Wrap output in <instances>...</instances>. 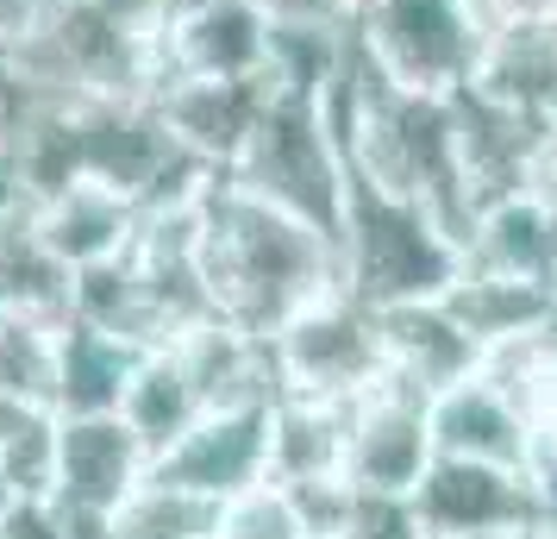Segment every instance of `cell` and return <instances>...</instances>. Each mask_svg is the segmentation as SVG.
<instances>
[{
    "label": "cell",
    "instance_id": "9c48e42d",
    "mask_svg": "<svg viewBox=\"0 0 557 539\" xmlns=\"http://www.w3.org/2000/svg\"><path fill=\"white\" fill-rule=\"evenodd\" d=\"M413 514L432 539L438 534H532V477L502 464L470 458H432L426 477L413 483Z\"/></svg>",
    "mask_w": 557,
    "mask_h": 539
},
{
    "label": "cell",
    "instance_id": "8d00e7d4",
    "mask_svg": "<svg viewBox=\"0 0 557 539\" xmlns=\"http://www.w3.org/2000/svg\"><path fill=\"white\" fill-rule=\"evenodd\" d=\"M545 352H552V377H557V320H552V333H545Z\"/></svg>",
    "mask_w": 557,
    "mask_h": 539
},
{
    "label": "cell",
    "instance_id": "8992f818",
    "mask_svg": "<svg viewBox=\"0 0 557 539\" xmlns=\"http://www.w3.org/2000/svg\"><path fill=\"white\" fill-rule=\"evenodd\" d=\"M157 483H176L201 502H226L238 489H251L270 477V402H220L201 408L195 427L170 439L151 458Z\"/></svg>",
    "mask_w": 557,
    "mask_h": 539
},
{
    "label": "cell",
    "instance_id": "6da1fadb",
    "mask_svg": "<svg viewBox=\"0 0 557 539\" xmlns=\"http://www.w3.org/2000/svg\"><path fill=\"white\" fill-rule=\"evenodd\" d=\"M201 270L213 314L270 339L313 295L338 289V245L301 226L295 213L263 207L226 176H213L201 195Z\"/></svg>",
    "mask_w": 557,
    "mask_h": 539
},
{
    "label": "cell",
    "instance_id": "e575fe53",
    "mask_svg": "<svg viewBox=\"0 0 557 539\" xmlns=\"http://www.w3.org/2000/svg\"><path fill=\"white\" fill-rule=\"evenodd\" d=\"M13 502H20V495H13V483H7V464H0V514L13 509Z\"/></svg>",
    "mask_w": 557,
    "mask_h": 539
},
{
    "label": "cell",
    "instance_id": "5bb4252c",
    "mask_svg": "<svg viewBox=\"0 0 557 539\" xmlns=\"http://www.w3.org/2000/svg\"><path fill=\"white\" fill-rule=\"evenodd\" d=\"M376 327H382V377L413 389V395H438V389L463 383L482 364V345L451 320L445 295L438 302L376 308Z\"/></svg>",
    "mask_w": 557,
    "mask_h": 539
},
{
    "label": "cell",
    "instance_id": "f35d334b",
    "mask_svg": "<svg viewBox=\"0 0 557 539\" xmlns=\"http://www.w3.org/2000/svg\"><path fill=\"white\" fill-rule=\"evenodd\" d=\"M0 320H7V314H0Z\"/></svg>",
    "mask_w": 557,
    "mask_h": 539
},
{
    "label": "cell",
    "instance_id": "d6a6232c",
    "mask_svg": "<svg viewBox=\"0 0 557 539\" xmlns=\"http://www.w3.org/2000/svg\"><path fill=\"white\" fill-rule=\"evenodd\" d=\"M207 0H157V13H163V26H176V20H188V13H201Z\"/></svg>",
    "mask_w": 557,
    "mask_h": 539
},
{
    "label": "cell",
    "instance_id": "7a4b0ae2",
    "mask_svg": "<svg viewBox=\"0 0 557 539\" xmlns=\"http://www.w3.org/2000/svg\"><path fill=\"white\" fill-rule=\"evenodd\" d=\"M457 270L463 245L426 207L351 176L338 226V289H351L370 308H401V302H438L457 283Z\"/></svg>",
    "mask_w": 557,
    "mask_h": 539
},
{
    "label": "cell",
    "instance_id": "836d02e7",
    "mask_svg": "<svg viewBox=\"0 0 557 539\" xmlns=\"http://www.w3.org/2000/svg\"><path fill=\"white\" fill-rule=\"evenodd\" d=\"M32 408H20V402H13V395H0V439L13 433V427H20V420H26Z\"/></svg>",
    "mask_w": 557,
    "mask_h": 539
},
{
    "label": "cell",
    "instance_id": "7c38bea8",
    "mask_svg": "<svg viewBox=\"0 0 557 539\" xmlns=\"http://www.w3.org/2000/svg\"><path fill=\"white\" fill-rule=\"evenodd\" d=\"M451 120H457V157H463V182H470V195L482 201H495V195H513V188H527L532 163L545 151V138L557 126L545 120H532L520 107L495 101V95H482V88H451Z\"/></svg>",
    "mask_w": 557,
    "mask_h": 539
},
{
    "label": "cell",
    "instance_id": "f1b7e54d",
    "mask_svg": "<svg viewBox=\"0 0 557 539\" xmlns=\"http://www.w3.org/2000/svg\"><path fill=\"white\" fill-rule=\"evenodd\" d=\"M263 20H320V26H351V0H251Z\"/></svg>",
    "mask_w": 557,
    "mask_h": 539
},
{
    "label": "cell",
    "instance_id": "52a82bcc",
    "mask_svg": "<svg viewBox=\"0 0 557 539\" xmlns=\"http://www.w3.org/2000/svg\"><path fill=\"white\" fill-rule=\"evenodd\" d=\"M432 427H426V395L388 383L382 377L370 395L351 402L345 420V483L357 495H413V483L426 477Z\"/></svg>",
    "mask_w": 557,
    "mask_h": 539
},
{
    "label": "cell",
    "instance_id": "ba28073f",
    "mask_svg": "<svg viewBox=\"0 0 557 539\" xmlns=\"http://www.w3.org/2000/svg\"><path fill=\"white\" fill-rule=\"evenodd\" d=\"M151 452L120 414H57V483L51 502L76 520L107 527L113 509L145 483Z\"/></svg>",
    "mask_w": 557,
    "mask_h": 539
},
{
    "label": "cell",
    "instance_id": "277c9868",
    "mask_svg": "<svg viewBox=\"0 0 557 539\" xmlns=\"http://www.w3.org/2000/svg\"><path fill=\"white\" fill-rule=\"evenodd\" d=\"M488 20L476 0H363L351 20L357 51L376 63L382 82L407 95H451L476 76Z\"/></svg>",
    "mask_w": 557,
    "mask_h": 539
},
{
    "label": "cell",
    "instance_id": "d4e9b609",
    "mask_svg": "<svg viewBox=\"0 0 557 539\" xmlns=\"http://www.w3.org/2000/svg\"><path fill=\"white\" fill-rule=\"evenodd\" d=\"M213 539H313V534L301 527L295 495L276 477H263V483L238 489L213 509Z\"/></svg>",
    "mask_w": 557,
    "mask_h": 539
},
{
    "label": "cell",
    "instance_id": "30bf717a",
    "mask_svg": "<svg viewBox=\"0 0 557 539\" xmlns=\"http://www.w3.org/2000/svg\"><path fill=\"white\" fill-rule=\"evenodd\" d=\"M426 427H432V452H438V458L532 470V452H539L532 414L520 408L495 377H482V364L463 377V383L426 395Z\"/></svg>",
    "mask_w": 557,
    "mask_h": 539
},
{
    "label": "cell",
    "instance_id": "d6986e66",
    "mask_svg": "<svg viewBox=\"0 0 557 539\" xmlns=\"http://www.w3.org/2000/svg\"><path fill=\"white\" fill-rule=\"evenodd\" d=\"M345 420L351 402L276 395L270 402V477L276 483H345Z\"/></svg>",
    "mask_w": 557,
    "mask_h": 539
},
{
    "label": "cell",
    "instance_id": "5b68a950",
    "mask_svg": "<svg viewBox=\"0 0 557 539\" xmlns=\"http://www.w3.org/2000/svg\"><path fill=\"white\" fill-rule=\"evenodd\" d=\"M282 395H320V402H357L382 383V327L376 308L351 289L313 295L301 314H288L270 333Z\"/></svg>",
    "mask_w": 557,
    "mask_h": 539
},
{
    "label": "cell",
    "instance_id": "e0dca14e",
    "mask_svg": "<svg viewBox=\"0 0 557 539\" xmlns=\"http://www.w3.org/2000/svg\"><path fill=\"white\" fill-rule=\"evenodd\" d=\"M470 88L520 107L532 120L557 126V20H527V26H495L482 45V63Z\"/></svg>",
    "mask_w": 557,
    "mask_h": 539
},
{
    "label": "cell",
    "instance_id": "d590c367",
    "mask_svg": "<svg viewBox=\"0 0 557 539\" xmlns=\"http://www.w3.org/2000/svg\"><path fill=\"white\" fill-rule=\"evenodd\" d=\"M438 539H532V534H438Z\"/></svg>",
    "mask_w": 557,
    "mask_h": 539
},
{
    "label": "cell",
    "instance_id": "4dcf8cb0",
    "mask_svg": "<svg viewBox=\"0 0 557 539\" xmlns=\"http://www.w3.org/2000/svg\"><path fill=\"white\" fill-rule=\"evenodd\" d=\"M13 126H20V107L0 101V176H7V157H13Z\"/></svg>",
    "mask_w": 557,
    "mask_h": 539
},
{
    "label": "cell",
    "instance_id": "cb8c5ba5",
    "mask_svg": "<svg viewBox=\"0 0 557 539\" xmlns=\"http://www.w3.org/2000/svg\"><path fill=\"white\" fill-rule=\"evenodd\" d=\"M213 509H220V502H201V495H188V489H176V483L145 477V483L113 509L107 539H207L213 534Z\"/></svg>",
    "mask_w": 557,
    "mask_h": 539
},
{
    "label": "cell",
    "instance_id": "4316f807",
    "mask_svg": "<svg viewBox=\"0 0 557 539\" xmlns=\"http://www.w3.org/2000/svg\"><path fill=\"white\" fill-rule=\"evenodd\" d=\"M332 539H432L407 495H351V514Z\"/></svg>",
    "mask_w": 557,
    "mask_h": 539
},
{
    "label": "cell",
    "instance_id": "603a6c76",
    "mask_svg": "<svg viewBox=\"0 0 557 539\" xmlns=\"http://www.w3.org/2000/svg\"><path fill=\"white\" fill-rule=\"evenodd\" d=\"M57 333L63 320H45V314L0 320V395H13L32 414H57Z\"/></svg>",
    "mask_w": 557,
    "mask_h": 539
},
{
    "label": "cell",
    "instance_id": "8fae6325",
    "mask_svg": "<svg viewBox=\"0 0 557 539\" xmlns=\"http://www.w3.org/2000/svg\"><path fill=\"white\" fill-rule=\"evenodd\" d=\"M157 113H163V126L176 132V145L195 163H207L213 176H226L238 151H245V138H251L257 113L270 107V76H176L163 82L151 95Z\"/></svg>",
    "mask_w": 557,
    "mask_h": 539
},
{
    "label": "cell",
    "instance_id": "484cf974",
    "mask_svg": "<svg viewBox=\"0 0 557 539\" xmlns=\"http://www.w3.org/2000/svg\"><path fill=\"white\" fill-rule=\"evenodd\" d=\"M0 464L20 502H51L57 483V414H26L13 433L0 439Z\"/></svg>",
    "mask_w": 557,
    "mask_h": 539
},
{
    "label": "cell",
    "instance_id": "74e56055",
    "mask_svg": "<svg viewBox=\"0 0 557 539\" xmlns=\"http://www.w3.org/2000/svg\"><path fill=\"white\" fill-rule=\"evenodd\" d=\"M357 7H363V0H351V20H357Z\"/></svg>",
    "mask_w": 557,
    "mask_h": 539
},
{
    "label": "cell",
    "instance_id": "ac0fdd59",
    "mask_svg": "<svg viewBox=\"0 0 557 539\" xmlns=\"http://www.w3.org/2000/svg\"><path fill=\"white\" fill-rule=\"evenodd\" d=\"M445 308L482 352L495 345H520V339L545 333L557 320V289L520 283V277H495V270H457V283L445 289Z\"/></svg>",
    "mask_w": 557,
    "mask_h": 539
},
{
    "label": "cell",
    "instance_id": "3957f363",
    "mask_svg": "<svg viewBox=\"0 0 557 539\" xmlns=\"http://www.w3.org/2000/svg\"><path fill=\"white\" fill-rule=\"evenodd\" d=\"M226 182L245 188L251 201L295 213L301 226L326 232L332 245H338L351 170H345V151H338V138H332L320 101H307V95H276V88H270V107L257 113V126H251V138H245L238 163L226 170Z\"/></svg>",
    "mask_w": 557,
    "mask_h": 539
},
{
    "label": "cell",
    "instance_id": "1f68e13d",
    "mask_svg": "<svg viewBox=\"0 0 557 539\" xmlns=\"http://www.w3.org/2000/svg\"><path fill=\"white\" fill-rule=\"evenodd\" d=\"M20 88H13V38L0 32V101H13Z\"/></svg>",
    "mask_w": 557,
    "mask_h": 539
},
{
    "label": "cell",
    "instance_id": "7402d4cb",
    "mask_svg": "<svg viewBox=\"0 0 557 539\" xmlns=\"http://www.w3.org/2000/svg\"><path fill=\"white\" fill-rule=\"evenodd\" d=\"M201 408L207 402H201V389H195V377H188V364H182L176 345H151V352L138 358V370H132L126 395H120V420L145 439L151 458L170 439L188 433Z\"/></svg>",
    "mask_w": 557,
    "mask_h": 539
},
{
    "label": "cell",
    "instance_id": "ffe728a7",
    "mask_svg": "<svg viewBox=\"0 0 557 539\" xmlns=\"http://www.w3.org/2000/svg\"><path fill=\"white\" fill-rule=\"evenodd\" d=\"M0 314L70 320V270L38 238V213L20 188L0 201Z\"/></svg>",
    "mask_w": 557,
    "mask_h": 539
},
{
    "label": "cell",
    "instance_id": "44dd1931",
    "mask_svg": "<svg viewBox=\"0 0 557 539\" xmlns=\"http://www.w3.org/2000/svg\"><path fill=\"white\" fill-rule=\"evenodd\" d=\"M138 358H145V345H126L88 320H63V333H57V414H120V395H126Z\"/></svg>",
    "mask_w": 557,
    "mask_h": 539
},
{
    "label": "cell",
    "instance_id": "f546056e",
    "mask_svg": "<svg viewBox=\"0 0 557 539\" xmlns=\"http://www.w3.org/2000/svg\"><path fill=\"white\" fill-rule=\"evenodd\" d=\"M527 188L539 195V201L557 213V132L545 138V151H539V163H532V176H527Z\"/></svg>",
    "mask_w": 557,
    "mask_h": 539
},
{
    "label": "cell",
    "instance_id": "83f0119b",
    "mask_svg": "<svg viewBox=\"0 0 557 539\" xmlns=\"http://www.w3.org/2000/svg\"><path fill=\"white\" fill-rule=\"evenodd\" d=\"M0 539H76L57 502H13L0 514Z\"/></svg>",
    "mask_w": 557,
    "mask_h": 539
},
{
    "label": "cell",
    "instance_id": "9a60e30c",
    "mask_svg": "<svg viewBox=\"0 0 557 539\" xmlns=\"http://www.w3.org/2000/svg\"><path fill=\"white\" fill-rule=\"evenodd\" d=\"M463 270H495V277L557 289V213L532 188L482 201L463 232Z\"/></svg>",
    "mask_w": 557,
    "mask_h": 539
},
{
    "label": "cell",
    "instance_id": "2e32d148",
    "mask_svg": "<svg viewBox=\"0 0 557 539\" xmlns=\"http://www.w3.org/2000/svg\"><path fill=\"white\" fill-rule=\"evenodd\" d=\"M32 213H38V238L57 252V264L70 277L88 270V264L120 257L132 245V232H138V201H126L107 182H70L63 195L38 201Z\"/></svg>",
    "mask_w": 557,
    "mask_h": 539
},
{
    "label": "cell",
    "instance_id": "4fadbf2b",
    "mask_svg": "<svg viewBox=\"0 0 557 539\" xmlns=\"http://www.w3.org/2000/svg\"><path fill=\"white\" fill-rule=\"evenodd\" d=\"M263 63H270V20L251 0H207L201 13L157 32V88L176 76H263Z\"/></svg>",
    "mask_w": 557,
    "mask_h": 539
}]
</instances>
